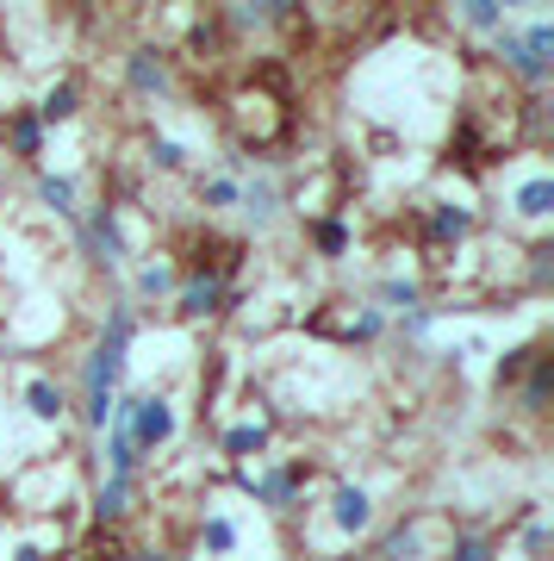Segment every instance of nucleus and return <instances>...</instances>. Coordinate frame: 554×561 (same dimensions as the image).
Here are the masks:
<instances>
[{"label": "nucleus", "instance_id": "f257e3e1", "mask_svg": "<svg viewBox=\"0 0 554 561\" xmlns=\"http://www.w3.org/2000/svg\"><path fill=\"white\" fill-rule=\"evenodd\" d=\"M138 331H143V312L131 300H113V306H106V319H100V337L88 343V356H81L69 412L81 419L88 437H100L106 419H113V405H119L125 375H131V343H138Z\"/></svg>", "mask_w": 554, "mask_h": 561}, {"label": "nucleus", "instance_id": "f03ea898", "mask_svg": "<svg viewBox=\"0 0 554 561\" xmlns=\"http://www.w3.org/2000/svg\"><path fill=\"white\" fill-rule=\"evenodd\" d=\"M238 262H243V243H231L224 256H199L194 268H181V287H175V319L181 324H212L224 319L231 306H243V287H238Z\"/></svg>", "mask_w": 554, "mask_h": 561}, {"label": "nucleus", "instance_id": "7ed1b4c3", "mask_svg": "<svg viewBox=\"0 0 554 561\" xmlns=\"http://www.w3.org/2000/svg\"><path fill=\"white\" fill-rule=\"evenodd\" d=\"M493 57L498 69L530 88V101H542V88L554 81V20L549 13H530V20H505L493 32Z\"/></svg>", "mask_w": 554, "mask_h": 561}, {"label": "nucleus", "instance_id": "20e7f679", "mask_svg": "<svg viewBox=\"0 0 554 561\" xmlns=\"http://www.w3.org/2000/svg\"><path fill=\"white\" fill-rule=\"evenodd\" d=\"M224 481L238 486L243 500H256L268 518H293L305 505V486H312V461H262V468H224Z\"/></svg>", "mask_w": 554, "mask_h": 561}, {"label": "nucleus", "instance_id": "39448f33", "mask_svg": "<svg viewBox=\"0 0 554 561\" xmlns=\"http://www.w3.org/2000/svg\"><path fill=\"white\" fill-rule=\"evenodd\" d=\"M106 424H119V431L131 437V449H138L143 461L162 456V449H169V443L181 437V412H175V400H169V393H150V387H125Z\"/></svg>", "mask_w": 554, "mask_h": 561}, {"label": "nucleus", "instance_id": "423d86ee", "mask_svg": "<svg viewBox=\"0 0 554 561\" xmlns=\"http://www.w3.org/2000/svg\"><path fill=\"white\" fill-rule=\"evenodd\" d=\"M76 231V250L94 268H106V275H125L131 268V238H125V206L119 201H94L81 206V219L69 225Z\"/></svg>", "mask_w": 554, "mask_h": 561}, {"label": "nucleus", "instance_id": "0eeeda50", "mask_svg": "<svg viewBox=\"0 0 554 561\" xmlns=\"http://www.w3.org/2000/svg\"><path fill=\"white\" fill-rule=\"evenodd\" d=\"M119 81H125V94L131 101H175V50L169 44H157V38H138L131 50L119 57Z\"/></svg>", "mask_w": 554, "mask_h": 561}, {"label": "nucleus", "instance_id": "6e6552de", "mask_svg": "<svg viewBox=\"0 0 554 561\" xmlns=\"http://www.w3.org/2000/svg\"><path fill=\"white\" fill-rule=\"evenodd\" d=\"M238 213L250 231H275L287 219V181H280L275 162H256V169H243L238 181Z\"/></svg>", "mask_w": 554, "mask_h": 561}, {"label": "nucleus", "instance_id": "1a4fd4ad", "mask_svg": "<svg viewBox=\"0 0 554 561\" xmlns=\"http://www.w3.org/2000/svg\"><path fill=\"white\" fill-rule=\"evenodd\" d=\"M324 518H331V530H337L343 542L374 537V524H380L374 486H361V481H337L331 493H324Z\"/></svg>", "mask_w": 554, "mask_h": 561}, {"label": "nucleus", "instance_id": "9d476101", "mask_svg": "<svg viewBox=\"0 0 554 561\" xmlns=\"http://www.w3.org/2000/svg\"><path fill=\"white\" fill-rule=\"evenodd\" d=\"M417 231H424L430 250H461V243L480 231V213L461 206V201H430L424 213H417Z\"/></svg>", "mask_w": 554, "mask_h": 561}, {"label": "nucleus", "instance_id": "9b49d317", "mask_svg": "<svg viewBox=\"0 0 554 561\" xmlns=\"http://www.w3.org/2000/svg\"><path fill=\"white\" fill-rule=\"evenodd\" d=\"M0 144H7V162H20V169H44L50 131L38 125L32 106H7V113H0Z\"/></svg>", "mask_w": 554, "mask_h": 561}, {"label": "nucleus", "instance_id": "f8f14e48", "mask_svg": "<svg viewBox=\"0 0 554 561\" xmlns=\"http://www.w3.org/2000/svg\"><path fill=\"white\" fill-rule=\"evenodd\" d=\"M268 449H275V424H262V419H238V424L218 431V461H224V468H250V461L268 456Z\"/></svg>", "mask_w": 554, "mask_h": 561}, {"label": "nucleus", "instance_id": "ddd939ff", "mask_svg": "<svg viewBox=\"0 0 554 561\" xmlns=\"http://www.w3.org/2000/svg\"><path fill=\"white\" fill-rule=\"evenodd\" d=\"M505 206H511V219H523V225L542 231V225L554 219V175H549V169H530L523 181H511Z\"/></svg>", "mask_w": 554, "mask_h": 561}, {"label": "nucleus", "instance_id": "4468645a", "mask_svg": "<svg viewBox=\"0 0 554 561\" xmlns=\"http://www.w3.org/2000/svg\"><path fill=\"white\" fill-rule=\"evenodd\" d=\"M32 201H38L50 219L76 225L81 219V181L62 175V169H32Z\"/></svg>", "mask_w": 554, "mask_h": 561}, {"label": "nucleus", "instance_id": "2eb2a0df", "mask_svg": "<svg viewBox=\"0 0 554 561\" xmlns=\"http://www.w3.org/2000/svg\"><path fill=\"white\" fill-rule=\"evenodd\" d=\"M194 549H199L206 561H231V556L243 549V518H238V512H218V505H212V512H199Z\"/></svg>", "mask_w": 554, "mask_h": 561}, {"label": "nucleus", "instance_id": "dca6fc26", "mask_svg": "<svg viewBox=\"0 0 554 561\" xmlns=\"http://www.w3.org/2000/svg\"><path fill=\"white\" fill-rule=\"evenodd\" d=\"M293 20H299L293 0H238V7L218 13L224 32H275V25H293Z\"/></svg>", "mask_w": 554, "mask_h": 561}, {"label": "nucleus", "instance_id": "f3484780", "mask_svg": "<svg viewBox=\"0 0 554 561\" xmlns=\"http://www.w3.org/2000/svg\"><path fill=\"white\" fill-rule=\"evenodd\" d=\"M305 243H312L318 262H349V250H356V225L343 219V213H312V219H305Z\"/></svg>", "mask_w": 554, "mask_h": 561}, {"label": "nucleus", "instance_id": "a211bd4d", "mask_svg": "<svg viewBox=\"0 0 554 561\" xmlns=\"http://www.w3.org/2000/svg\"><path fill=\"white\" fill-rule=\"evenodd\" d=\"M181 287V268L169 256H150V262H131V306H162L175 300Z\"/></svg>", "mask_w": 554, "mask_h": 561}, {"label": "nucleus", "instance_id": "6ab92c4d", "mask_svg": "<svg viewBox=\"0 0 554 561\" xmlns=\"http://www.w3.org/2000/svg\"><path fill=\"white\" fill-rule=\"evenodd\" d=\"M20 405H25V419L32 424H62L69 419V387H62L57 375H25Z\"/></svg>", "mask_w": 554, "mask_h": 561}, {"label": "nucleus", "instance_id": "aec40b11", "mask_svg": "<svg viewBox=\"0 0 554 561\" xmlns=\"http://www.w3.org/2000/svg\"><path fill=\"white\" fill-rule=\"evenodd\" d=\"M32 113H38L44 131H57V125H76V119H81V81H76V76L44 81V94L32 101Z\"/></svg>", "mask_w": 554, "mask_h": 561}, {"label": "nucleus", "instance_id": "412c9836", "mask_svg": "<svg viewBox=\"0 0 554 561\" xmlns=\"http://www.w3.org/2000/svg\"><path fill=\"white\" fill-rule=\"evenodd\" d=\"M88 512H94V524L119 530V524L138 512V481H113V474H100V486H94V500H88Z\"/></svg>", "mask_w": 554, "mask_h": 561}, {"label": "nucleus", "instance_id": "4be33fe9", "mask_svg": "<svg viewBox=\"0 0 554 561\" xmlns=\"http://www.w3.org/2000/svg\"><path fill=\"white\" fill-rule=\"evenodd\" d=\"M511 524H517V549H523V561H549L554 524H549V512H542V500H523L511 512Z\"/></svg>", "mask_w": 554, "mask_h": 561}, {"label": "nucleus", "instance_id": "5701e85b", "mask_svg": "<svg viewBox=\"0 0 554 561\" xmlns=\"http://www.w3.org/2000/svg\"><path fill=\"white\" fill-rule=\"evenodd\" d=\"M424 530H430V512H405V518L386 524V537L374 542V561H412L417 542H424Z\"/></svg>", "mask_w": 554, "mask_h": 561}, {"label": "nucleus", "instance_id": "b1692460", "mask_svg": "<svg viewBox=\"0 0 554 561\" xmlns=\"http://www.w3.org/2000/svg\"><path fill=\"white\" fill-rule=\"evenodd\" d=\"M368 306H380L386 319H399V312H412V306H430V294H424L417 275H380L374 294H368Z\"/></svg>", "mask_w": 554, "mask_h": 561}, {"label": "nucleus", "instance_id": "393cba45", "mask_svg": "<svg viewBox=\"0 0 554 561\" xmlns=\"http://www.w3.org/2000/svg\"><path fill=\"white\" fill-rule=\"evenodd\" d=\"M549 393H554V356L542 350V356L523 368V381H517V412H523V419H542V412H549Z\"/></svg>", "mask_w": 554, "mask_h": 561}, {"label": "nucleus", "instance_id": "a878e982", "mask_svg": "<svg viewBox=\"0 0 554 561\" xmlns=\"http://www.w3.org/2000/svg\"><path fill=\"white\" fill-rule=\"evenodd\" d=\"M442 561H498V530L486 524H455L442 542Z\"/></svg>", "mask_w": 554, "mask_h": 561}, {"label": "nucleus", "instance_id": "bb28decb", "mask_svg": "<svg viewBox=\"0 0 554 561\" xmlns=\"http://www.w3.org/2000/svg\"><path fill=\"white\" fill-rule=\"evenodd\" d=\"M143 162H150L157 175H194V144H187V138H169V131H150V144H143Z\"/></svg>", "mask_w": 554, "mask_h": 561}, {"label": "nucleus", "instance_id": "cd10ccee", "mask_svg": "<svg viewBox=\"0 0 554 561\" xmlns=\"http://www.w3.org/2000/svg\"><path fill=\"white\" fill-rule=\"evenodd\" d=\"M100 461H106V474H113V481H138V468H143V456L131 449V437H125L119 424H106V431H100Z\"/></svg>", "mask_w": 554, "mask_h": 561}, {"label": "nucleus", "instance_id": "c85d7f7f", "mask_svg": "<svg viewBox=\"0 0 554 561\" xmlns=\"http://www.w3.org/2000/svg\"><path fill=\"white\" fill-rule=\"evenodd\" d=\"M386 331H393V319H386L380 306L356 300V306H349V319H343V331H337V337H343V343H356V350H368V343H380Z\"/></svg>", "mask_w": 554, "mask_h": 561}, {"label": "nucleus", "instance_id": "c756f323", "mask_svg": "<svg viewBox=\"0 0 554 561\" xmlns=\"http://www.w3.org/2000/svg\"><path fill=\"white\" fill-rule=\"evenodd\" d=\"M436 324H442V306H412V312H399V319H393L386 337H399L405 350H424V343L436 337Z\"/></svg>", "mask_w": 554, "mask_h": 561}, {"label": "nucleus", "instance_id": "7c9ffc66", "mask_svg": "<svg viewBox=\"0 0 554 561\" xmlns=\"http://www.w3.org/2000/svg\"><path fill=\"white\" fill-rule=\"evenodd\" d=\"M505 20H511V7H505V0H461V7H455V25H461V32H474V38H493Z\"/></svg>", "mask_w": 554, "mask_h": 561}, {"label": "nucleus", "instance_id": "2f4dec72", "mask_svg": "<svg viewBox=\"0 0 554 561\" xmlns=\"http://www.w3.org/2000/svg\"><path fill=\"white\" fill-rule=\"evenodd\" d=\"M194 201L206 206V213H238V175H224V169H199L194 175Z\"/></svg>", "mask_w": 554, "mask_h": 561}, {"label": "nucleus", "instance_id": "473e14b6", "mask_svg": "<svg viewBox=\"0 0 554 561\" xmlns=\"http://www.w3.org/2000/svg\"><path fill=\"white\" fill-rule=\"evenodd\" d=\"M535 356H542V343H535V337L530 343H511V350L493 362V387H517V381H523V368H530Z\"/></svg>", "mask_w": 554, "mask_h": 561}, {"label": "nucleus", "instance_id": "72a5a7b5", "mask_svg": "<svg viewBox=\"0 0 554 561\" xmlns=\"http://www.w3.org/2000/svg\"><path fill=\"white\" fill-rule=\"evenodd\" d=\"M523 275H530V294H549V280H554V243L549 238H535L523 250Z\"/></svg>", "mask_w": 554, "mask_h": 561}, {"label": "nucleus", "instance_id": "f704fd0d", "mask_svg": "<svg viewBox=\"0 0 554 561\" xmlns=\"http://www.w3.org/2000/svg\"><path fill=\"white\" fill-rule=\"evenodd\" d=\"M7 561H62V549H44V542H13Z\"/></svg>", "mask_w": 554, "mask_h": 561}]
</instances>
